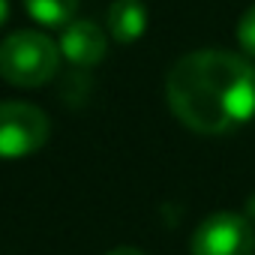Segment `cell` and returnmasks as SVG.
I'll return each mask as SVG.
<instances>
[{"instance_id":"6da1fadb","label":"cell","mask_w":255,"mask_h":255,"mask_svg":"<svg viewBox=\"0 0 255 255\" xmlns=\"http://www.w3.org/2000/svg\"><path fill=\"white\" fill-rule=\"evenodd\" d=\"M165 93L180 123L204 135H219L255 114V69L222 48L189 51L171 66Z\"/></svg>"},{"instance_id":"7a4b0ae2","label":"cell","mask_w":255,"mask_h":255,"mask_svg":"<svg viewBox=\"0 0 255 255\" xmlns=\"http://www.w3.org/2000/svg\"><path fill=\"white\" fill-rule=\"evenodd\" d=\"M60 48L36 30H15L0 42V75L15 87H39L54 78Z\"/></svg>"},{"instance_id":"3957f363","label":"cell","mask_w":255,"mask_h":255,"mask_svg":"<svg viewBox=\"0 0 255 255\" xmlns=\"http://www.w3.org/2000/svg\"><path fill=\"white\" fill-rule=\"evenodd\" d=\"M51 123L42 108L27 102H0V159H21L45 147Z\"/></svg>"},{"instance_id":"277c9868","label":"cell","mask_w":255,"mask_h":255,"mask_svg":"<svg viewBox=\"0 0 255 255\" xmlns=\"http://www.w3.org/2000/svg\"><path fill=\"white\" fill-rule=\"evenodd\" d=\"M192 255H255V231L240 213H213L195 228Z\"/></svg>"},{"instance_id":"5b68a950","label":"cell","mask_w":255,"mask_h":255,"mask_svg":"<svg viewBox=\"0 0 255 255\" xmlns=\"http://www.w3.org/2000/svg\"><path fill=\"white\" fill-rule=\"evenodd\" d=\"M60 51L75 66H93L105 57V33L93 21H69L60 36Z\"/></svg>"},{"instance_id":"8992f818","label":"cell","mask_w":255,"mask_h":255,"mask_svg":"<svg viewBox=\"0 0 255 255\" xmlns=\"http://www.w3.org/2000/svg\"><path fill=\"white\" fill-rule=\"evenodd\" d=\"M147 27V12L141 6V0H114L108 9V30L117 42L129 45L135 42Z\"/></svg>"},{"instance_id":"52a82bcc","label":"cell","mask_w":255,"mask_h":255,"mask_svg":"<svg viewBox=\"0 0 255 255\" xmlns=\"http://www.w3.org/2000/svg\"><path fill=\"white\" fill-rule=\"evenodd\" d=\"M30 18L45 27H66L78 9V0H24Z\"/></svg>"},{"instance_id":"ba28073f","label":"cell","mask_w":255,"mask_h":255,"mask_svg":"<svg viewBox=\"0 0 255 255\" xmlns=\"http://www.w3.org/2000/svg\"><path fill=\"white\" fill-rule=\"evenodd\" d=\"M237 39H240V48L255 57V6H249L243 12V18L237 24Z\"/></svg>"},{"instance_id":"9c48e42d","label":"cell","mask_w":255,"mask_h":255,"mask_svg":"<svg viewBox=\"0 0 255 255\" xmlns=\"http://www.w3.org/2000/svg\"><path fill=\"white\" fill-rule=\"evenodd\" d=\"M108 255H144L141 249H132V246H117V249H111Z\"/></svg>"},{"instance_id":"30bf717a","label":"cell","mask_w":255,"mask_h":255,"mask_svg":"<svg viewBox=\"0 0 255 255\" xmlns=\"http://www.w3.org/2000/svg\"><path fill=\"white\" fill-rule=\"evenodd\" d=\"M6 15H9V0H0V27L6 24Z\"/></svg>"}]
</instances>
